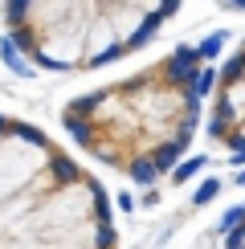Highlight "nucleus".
Instances as JSON below:
<instances>
[{
    "label": "nucleus",
    "mask_w": 245,
    "mask_h": 249,
    "mask_svg": "<svg viewBox=\"0 0 245 249\" xmlns=\"http://www.w3.org/2000/svg\"><path fill=\"white\" fill-rule=\"evenodd\" d=\"M204 61V49L180 45L139 74L66 102L61 123L94 160L151 184L172 172L196 135Z\"/></svg>",
    "instance_id": "nucleus-1"
},
{
    "label": "nucleus",
    "mask_w": 245,
    "mask_h": 249,
    "mask_svg": "<svg viewBox=\"0 0 245 249\" xmlns=\"http://www.w3.org/2000/svg\"><path fill=\"white\" fill-rule=\"evenodd\" d=\"M180 4L119 0V4H41L17 0L4 8L8 37L29 61L45 70H90L139 49Z\"/></svg>",
    "instance_id": "nucleus-3"
},
{
    "label": "nucleus",
    "mask_w": 245,
    "mask_h": 249,
    "mask_svg": "<svg viewBox=\"0 0 245 249\" xmlns=\"http://www.w3.org/2000/svg\"><path fill=\"white\" fill-rule=\"evenodd\" d=\"M0 249H119L102 184L13 115H0Z\"/></svg>",
    "instance_id": "nucleus-2"
},
{
    "label": "nucleus",
    "mask_w": 245,
    "mask_h": 249,
    "mask_svg": "<svg viewBox=\"0 0 245 249\" xmlns=\"http://www.w3.org/2000/svg\"><path fill=\"white\" fill-rule=\"evenodd\" d=\"M212 143L225 147L233 160H245V41L237 53L225 61L217 78V94H212Z\"/></svg>",
    "instance_id": "nucleus-4"
}]
</instances>
